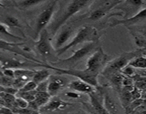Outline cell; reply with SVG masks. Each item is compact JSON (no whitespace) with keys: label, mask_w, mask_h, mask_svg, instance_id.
Listing matches in <instances>:
<instances>
[{"label":"cell","mask_w":146,"mask_h":114,"mask_svg":"<svg viewBox=\"0 0 146 114\" xmlns=\"http://www.w3.org/2000/svg\"><path fill=\"white\" fill-rule=\"evenodd\" d=\"M0 64H1V68H3L4 69L5 68L19 69V68H29V67H42L43 64H38V63L34 62V61H30L29 63L21 62L16 58L0 54Z\"/></svg>","instance_id":"cell-7"},{"label":"cell","mask_w":146,"mask_h":114,"mask_svg":"<svg viewBox=\"0 0 146 114\" xmlns=\"http://www.w3.org/2000/svg\"><path fill=\"white\" fill-rule=\"evenodd\" d=\"M56 3L57 1H51L49 4L46 7L45 9L39 14L37 19L36 28V36H38V34H39L40 32L43 31L49 23L54 13Z\"/></svg>","instance_id":"cell-8"},{"label":"cell","mask_w":146,"mask_h":114,"mask_svg":"<svg viewBox=\"0 0 146 114\" xmlns=\"http://www.w3.org/2000/svg\"><path fill=\"white\" fill-rule=\"evenodd\" d=\"M23 44H24V43L15 44V43L8 42V41L0 39V50H1V51H9V52L14 53V54H18V55L22 56L24 58H27V59L30 60L31 61H34V62L41 64V63H42L41 61L36 59L34 57H31V56L29 55L28 54H26L25 51H24V50L19 48V46L23 45Z\"/></svg>","instance_id":"cell-9"},{"label":"cell","mask_w":146,"mask_h":114,"mask_svg":"<svg viewBox=\"0 0 146 114\" xmlns=\"http://www.w3.org/2000/svg\"><path fill=\"white\" fill-rule=\"evenodd\" d=\"M128 66H131L133 68H138L145 69L146 68V58L145 55L139 56L136 58L131 60L128 64Z\"/></svg>","instance_id":"cell-22"},{"label":"cell","mask_w":146,"mask_h":114,"mask_svg":"<svg viewBox=\"0 0 146 114\" xmlns=\"http://www.w3.org/2000/svg\"><path fill=\"white\" fill-rule=\"evenodd\" d=\"M72 104L69 103H66L63 101L62 100L60 99L58 97H54L53 98H50L49 101H48L46 104L44 106L41 107V111H56L59 110H63L64 108H67L69 105H71Z\"/></svg>","instance_id":"cell-12"},{"label":"cell","mask_w":146,"mask_h":114,"mask_svg":"<svg viewBox=\"0 0 146 114\" xmlns=\"http://www.w3.org/2000/svg\"><path fill=\"white\" fill-rule=\"evenodd\" d=\"M36 91H29V92H17V95H19L18 97L19 98H23L25 101H27V102L29 103L31 101H34L35 99V95Z\"/></svg>","instance_id":"cell-25"},{"label":"cell","mask_w":146,"mask_h":114,"mask_svg":"<svg viewBox=\"0 0 146 114\" xmlns=\"http://www.w3.org/2000/svg\"><path fill=\"white\" fill-rule=\"evenodd\" d=\"M0 7H4V5L3 4H1V2H0Z\"/></svg>","instance_id":"cell-36"},{"label":"cell","mask_w":146,"mask_h":114,"mask_svg":"<svg viewBox=\"0 0 146 114\" xmlns=\"http://www.w3.org/2000/svg\"><path fill=\"white\" fill-rule=\"evenodd\" d=\"M146 16V9L145 8L143 10L140 11L134 17H130V18L126 19L123 20H114L111 24V27H115L119 24H123L125 26H131L135 25L136 24H139L141 21L145 20Z\"/></svg>","instance_id":"cell-13"},{"label":"cell","mask_w":146,"mask_h":114,"mask_svg":"<svg viewBox=\"0 0 146 114\" xmlns=\"http://www.w3.org/2000/svg\"><path fill=\"white\" fill-rule=\"evenodd\" d=\"M108 58V56L104 52L102 48H99L88 59L86 70L92 74H98L103 66L106 63Z\"/></svg>","instance_id":"cell-5"},{"label":"cell","mask_w":146,"mask_h":114,"mask_svg":"<svg viewBox=\"0 0 146 114\" xmlns=\"http://www.w3.org/2000/svg\"><path fill=\"white\" fill-rule=\"evenodd\" d=\"M13 82H14L13 78L7 77L4 75L0 76V86H2L4 88L12 87Z\"/></svg>","instance_id":"cell-27"},{"label":"cell","mask_w":146,"mask_h":114,"mask_svg":"<svg viewBox=\"0 0 146 114\" xmlns=\"http://www.w3.org/2000/svg\"><path fill=\"white\" fill-rule=\"evenodd\" d=\"M28 104L29 103L27 101H25L23 98L18 97V98H15L14 105H15V108H26L28 107Z\"/></svg>","instance_id":"cell-29"},{"label":"cell","mask_w":146,"mask_h":114,"mask_svg":"<svg viewBox=\"0 0 146 114\" xmlns=\"http://www.w3.org/2000/svg\"><path fill=\"white\" fill-rule=\"evenodd\" d=\"M0 33L2 34H4V35H6V36H8L12 37V38H17V39H21V40L22 39L21 37L18 36H16V35H14V34H12L11 33H10L9 31H8V29H7V27H6L5 25H4V24H0Z\"/></svg>","instance_id":"cell-30"},{"label":"cell","mask_w":146,"mask_h":114,"mask_svg":"<svg viewBox=\"0 0 146 114\" xmlns=\"http://www.w3.org/2000/svg\"><path fill=\"white\" fill-rule=\"evenodd\" d=\"M4 22H5V24L9 26V27H21L19 20L16 17H11V16H9V17H6L5 20H4Z\"/></svg>","instance_id":"cell-28"},{"label":"cell","mask_w":146,"mask_h":114,"mask_svg":"<svg viewBox=\"0 0 146 114\" xmlns=\"http://www.w3.org/2000/svg\"><path fill=\"white\" fill-rule=\"evenodd\" d=\"M48 80L47 92L51 96L55 95L63 87L66 86L67 84L66 78L58 76H50Z\"/></svg>","instance_id":"cell-10"},{"label":"cell","mask_w":146,"mask_h":114,"mask_svg":"<svg viewBox=\"0 0 146 114\" xmlns=\"http://www.w3.org/2000/svg\"><path fill=\"white\" fill-rule=\"evenodd\" d=\"M66 95H67L68 97H70V98H81V95H79L78 93L75 92H72V91H70V92H68L66 93Z\"/></svg>","instance_id":"cell-35"},{"label":"cell","mask_w":146,"mask_h":114,"mask_svg":"<svg viewBox=\"0 0 146 114\" xmlns=\"http://www.w3.org/2000/svg\"><path fill=\"white\" fill-rule=\"evenodd\" d=\"M90 3L88 1H70L66 2V6L63 9L61 14L51 25V33L55 34L57 31L61 27L66 21L71 18L72 16L76 14L77 12L82 9L86 6L87 4Z\"/></svg>","instance_id":"cell-1"},{"label":"cell","mask_w":146,"mask_h":114,"mask_svg":"<svg viewBox=\"0 0 146 114\" xmlns=\"http://www.w3.org/2000/svg\"><path fill=\"white\" fill-rule=\"evenodd\" d=\"M104 106L105 109L108 111L109 114H118V108L116 103L114 101L113 98L111 97L108 92L106 91L104 94Z\"/></svg>","instance_id":"cell-18"},{"label":"cell","mask_w":146,"mask_h":114,"mask_svg":"<svg viewBox=\"0 0 146 114\" xmlns=\"http://www.w3.org/2000/svg\"><path fill=\"white\" fill-rule=\"evenodd\" d=\"M96 3L98 4V6H101V7H97L96 9L93 10L91 11V13L90 14L88 19L92 21H98V20L101 19V18H103L104 17H105L107 13L108 12V11L111 9L110 7H108V6H106V4H104L101 1H96Z\"/></svg>","instance_id":"cell-16"},{"label":"cell","mask_w":146,"mask_h":114,"mask_svg":"<svg viewBox=\"0 0 146 114\" xmlns=\"http://www.w3.org/2000/svg\"><path fill=\"white\" fill-rule=\"evenodd\" d=\"M44 2L43 1H38V0H24V1H19L16 2V4L19 7L23 9L29 8L31 7H34L36 5Z\"/></svg>","instance_id":"cell-24"},{"label":"cell","mask_w":146,"mask_h":114,"mask_svg":"<svg viewBox=\"0 0 146 114\" xmlns=\"http://www.w3.org/2000/svg\"><path fill=\"white\" fill-rule=\"evenodd\" d=\"M50 76V73L48 69H42L35 71V74L32 77V81L36 84H40L48 79Z\"/></svg>","instance_id":"cell-20"},{"label":"cell","mask_w":146,"mask_h":114,"mask_svg":"<svg viewBox=\"0 0 146 114\" xmlns=\"http://www.w3.org/2000/svg\"><path fill=\"white\" fill-rule=\"evenodd\" d=\"M3 75L6 76L9 78H14V70L11 69V68H5L3 71Z\"/></svg>","instance_id":"cell-34"},{"label":"cell","mask_w":146,"mask_h":114,"mask_svg":"<svg viewBox=\"0 0 146 114\" xmlns=\"http://www.w3.org/2000/svg\"><path fill=\"white\" fill-rule=\"evenodd\" d=\"M97 36H98V32H97L96 28L91 27L90 26L83 27L82 28H80L78 33L76 34L75 36L72 38V40L68 44L64 45L61 48L56 50V52L57 55L60 56L71 48L78 45L81 43L88 41H94L96 38Z\"/></svg>","instance_id":"cell-2"},{"label":"cell","mask_w":146,"mask_h":114,"mask_svg":"<svg viewBox=\"0 0 146 114\" xmlns=\"http://www.w3.org/2000/svg\"><path fill=\"white\" fill-rule=\"evenodd\" d=\"M0 114H18L14 113L11 108L7 107L1 106L0 107Z\"/></svg>","instance_id":"cell-33"},{"label":"cell","mask_w":146,"mask_h":114,"mask_svg":"<svg viewBox=\"0 0 146 114\" xmlns=\"http://www.w3.org/2000/svg\"><path fill=\"white\" fill-rule=\"evenodd\" d=\"M72 33L73 31L71 28H64V29L61 31V33L58 34L56 39L55 46H54L56 49L58 50L59 49V48H61V47L64 46V44H65L68 41V40L70 38Z\"/></svg>","instance_id":"cell-17"},{"label":"cell","mask_w":146,"mask_h":114,"mask_svg":"<svg viewBox=\"0 0 146 114\" xmlns=\"http://www.w3.org/2000/svg\"><path fill=\"white\" fill-rule=\"evenodd\" d=\"M37 84L33 81H29L24 84V86L19 90V92H29V91H35L36 88Z\"/></svg>","instance_id":"cell-26"},{"label":"cell","mask_w":146,"mask_h":114,"mask_svg":"<svg viewBox=\"0 0 146 114\" xmlns=\"http://www.w3.org/2000/svg\"><path fill=\"white\" fill-rule=\"evenodd\" d=\"M68 87L74 91H78V92L84 93H91L94 92V87L91 86L90 84L84 82V81L78 80V81H74L68 84Z\"/></svg>","instance_id":"cell-15"},{"label":"cell","mask_w":146,"mask_h":114,"mask_svg":"<svg viewBox=\"0 0 146 114\" xmlns=\"http://www.w3.org/2000/svg\"><path fill=\"white\" fill-rule=\"evenodd\" d=\"M141 53H142L141 51L123 53L119 57L115 58L111 62H110L102 71V74L105 76L109 77L113 74L120 72L123 68L128 65L131 60L139 56H141Z\"/></svg>","instance_id":"cell-3"},{"label":"cell","mask_w":146,"mask_h":114,"mask_svg":"<svg viewBox=\"0 0 146 114\" xmlns=\"http://www.w3.org/2000/svg\"><path fill=\"white\" fill-rule=\"evenodd\" d=\"M42 67L45 68H51V69L54 70L56 71L61 73L63 74H67V75H71L73 76H75L78 78V79L81 81H84V82L87 83V84H90L91 86L97 88L98 86V82L97 77H98V74H92L86 70H75L74 68L72 69H66V68H55L54 66H51L50 65H47V64H44L42 65Z\"/></svg>","instance_id":"cell-4"},{"label":"cell","mask_w":146,"mask_h":114,"mask_svg":"<svg viewBox=\"0 0 146 114\" xmlns=\"http://www.w3.org/2000/svg\"><path fill=\"white\" fill-rule=\"evenodd\" d=\"M94 46H95V43L94 42L89 43V44H86L80 49L74 51V54L71 56H70L69 58H66V59L60 60L58 62L55 63V64L56 65H66L68 66H75L78 61H81L86 56H87L90 52H91Z\"/></svg>","instance_id":"cell-6"},{"label":"cell","mask_w":146,"mask_h":114,"mask_svg":"<svg viewBox=\"0 0 146 114\" xmlns=\"http://www.w3.org/2000/svg\"><path fill=\"white\" fill-rule=\"evenodd\" d=\"M109 77L112 84L115 87H117V88H118L119 90L121 89V86L123 85V79L125 78L123 76L120 74L119 73H116V74H114L113 75L110 76Z\"/></svg>","instance_id":"cell-23"},{"label":"cell","mask_w":146,"mask_h":114,"mask_svg":"<svg viewBox=\"0 0 146 114\" xmlns=\"http://www.w3.org/2000/svg\"><path fill=\"white\" fill-rule=\"evenodd\" d=\"M35 74V71H31V70L27 69V68H19V69L14 70V78H22V79L27 80Z\"/></svg>","instance_id":"cell-21"},{"label":"cell","mask_w":146,"mask_h":114,"mask_svg":"<svg viewBox=\"0 0 146 114\" xmlns=\"http://www.w3.org/2000/svg\"><path fill=\"white\" fill-rule=\"evenodd\" d=\"M88 95H90V98H91V105H92L93 109L95 111V114H109L108 111L105 109L104 105L101 103L99 98L97 97L95 93L93 92Z\"/></svg>","instance_id":"cell-19"},{"label":"cell","mask_w":146,"mask_h":114,"mask_svg":"<svg viewBox=\"0 0 146 114\" xmlns=\"http://www.w3.org/2000/svg\"><path fill=\"white\" fill-rule=\"evenodd\" d=\"M121 71L123 74L129 76H133L135 74V69H134V68H133L132 66L128 65L126 66L124 68H123Z\"/></svg>","instance_id":"cell-32"},{"label":"cell","mask_w":146,"mask_h":114,"mask_svg":"<svg viewBox=\"0 0 146 114\" xmlns=\"http://www.w3.org/2000/svg\"><path fill=\"white\" fill-rule=\"evenodd\" d=\"M39 39L36 43V48L38 52L44 57H48L51 55V44L49 41V36L46 30L44 29L40 32Z\"/></svg>","instance_id":"cell-11"},{"label":"cell","mask_w":146,"mask_h":114,"mask_svg":"<svg viewBox=\"0 0 146 114\" xmlns=\"http://www.w3.org/2000/svg\"><path fill=\"white\" fill-rule=\"evenodd\" d=\"M51 97V96L48 93V92H37L36 91L35 95V99L31 102L29 103L27 108L37 111L38 108L44 106L45 104L48 103Z\"/></svg>","instance_id":"cell-14"},{"label":"cell","mask_w":146,"mask_h":114,"mask_svg":"<svg viewBox=\"0 0 146 114\" xmlns=\"http://www.w3.org/2000/svg\"><path fill=\"white\" fill-rule=\"evenodd\" d=\"M48 80H46V81H43V82L40 83V84H37L36 88V91L37 92H47V86H48Z\"/></svg>","instance_id":"cell-31"}]
</instances>
